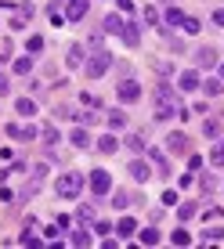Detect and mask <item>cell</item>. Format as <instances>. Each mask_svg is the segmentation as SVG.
I'll use <instances>...</instances> for the list:
<instances>
[{
    "label": "cell",
    "instance_id": "obj_8",
    "mask_svg": "<svg viewBox=\"0 0 224 249\" xmlns=\"http://www.w3.org/2000/svg\"><path fill=\"white\" fill-rule=\"evenodd\" d=\"M203 80H199V69H188V72L177 76V90H199Z\"/></svg>",
    "mask_w": 224,
    "mask_h": 249
},
{
    "label": "cell",
    "instance_id": "obj_16",
    "mask_svg": "<svg viewBox=\"0 0 224 249\" xmlns=\"http://www.w3.org/2000/svg\"><path fill=\"white\" fill-rule=\"evenodd\" d=\"M163 22H167V29H177V25H185V11H181V7H167V11H163Z\"/></svg>",
    "mask_w": 224,
    "mask_h": 249
},
{
    "label": "cell",
    "instance_id": "obj_23",
    "mask_svg": "<svg viewBox=\"0 0 224 249\" xmlns=\"http://www.w3.org/2000/svg\"><path fill=\"white\" fill-rule=\"evenodd\" d=\"M137 235H141V242H145V246H159V242H163L159 228H145V231H137Z\"/></svg>",
    "mask_w": 224,
    "mask_h": 249
},
{
    "label": "cell",
    "instance_id": "obj_18",
    "mask_svg": "<svg viewBox=\"0 0 224 249\" xmlns=\"http://www.w3.org/2000/svg\"><path fill=\"white\" fill-rule=\"evenodd\" d=\"M83 58H87V47L73 44V47H69V58H65V62H69V69H80V65H83Z\"/></svg>",
    "mask_w": 224,
    "mask_h": 249
},
{
    "label": "cell",
    "instance_id": "obj_45",
    "mask_svg": "<svg viewBox=\"0 0 224 249\" xmlns=\"http://www.w3.org/2000/svg\"><path fill=\"white\" fill-rule=\"evenodd\" d=\"M163 202H167V206H177V192H170V188H167V192H163Z\"/></svg>",
    "mask_w": 224,
    "mask_h": 249
},
{
    "label": "cell",
    "instance_id": "obj_17",
    "mask_svg": "<svg viewBox=\"0 0 224 249\" xmlns=\"http://www.w3.org/2000/svg\"><path fill=\"white\" fill-rule=\"evenodd\" d=\"M105 123H109V130H112V134H116V130H123V126H127V112H123V108H112Z\"/></svg>",
    "mask_w": 224,
    "mask_h": 249
},
{
    "label": "cell",
    "instance_id": "obj_44",
    "mask_svg": "<svg viewBox=\"0 0 224 249\" xmlns=\"http://www.w3.org/2000/svg\"><path fill=\"white\" fill-rule=\"evenodd\" d=\"M7 54H11V40H0V62H7Z\"/></svg>",
    "mask_w": 224,
    "mask_h": 249
},
{
    "label": "cell",
    "instance_id": "obj_37",
    "mask_svg": "<svg viewBox=\"0 0 224 249\" xmlns=\"http://www.w3.org/2000/svg\"><path fill=\"white\" fill-rule=\"evenodd\" d=\"M33 112H37V105L29 98H19V116H33Z\"/></svg>",
    "mask_w": 224,
    "mask_h": 249
},
{
    "label": "cell",
    "instance_id": "obj_42",
    "mask_svg": "<svg viewBox=\"0 0 224 249\" xmlns=\"http://www.w3.org/2000/svg\"><path fill=\"white\" fill-rule=\"evenodd\" d=\"M19 242H22V246H29V249H33V246H44V242H40V238H37V235H25V231H22V235H19Z\"/></svg>",
    "mask_w": 224,
    "mask_h": 249
},
{
    "label": "cell",
    "instance_id": "obj_24",
    "mask_svg": "<svg viewBox=\"0 0 224 249\" xmlns=\"http://www.w3.org/2000/svg\"><path fill=\"white\" fill-rule=\"evenodd\" d=\"M213 188H217V177H213V174H203V170H199V192L210 195Z\"/></svg>",
    "mask_w": 224,
    "mask_h": 249
},
{
    "label": "cell",
    "instance_id": "obj_1",
    "mask_svg": "<svg viewBox=\"0 0 224 249\" xmlns=\"http://www.w3.org/2000/svg\"><path fill=\"white\" fill-rule=\"evenodd\" d=\"M152 112H156V119L185 116V105H181V98L170 90V83H159L156 87V94H152Z\"/></svg>",
    "mask_w": 224,
    "mask_h": 249
},
{
    "label": "cell",
    "instance_id": "obj_33",
    "mask_svg": "<svg viewBox=\"0 0 224 249\" xmlns=\"http://www.w3.org/2000/svg\"><path fill=\"white\" fill-rule=\"evenodd\" d=\"M203 238H206V242H221V238H224V228H206Z\"/></svg>",
    "mask_w": 224,
    "mask_h": 249
},
{
    "label": "cell",
    "instance_id": "obj_50",
    "mask_svg": "<svg viewBox=\"0 0 224 249\" xmlns=\"http://www.w3.org/2000/svg\"><path fill=\"white\" fill-rule=\"evenodd\" d=\"M213 22H217L221 29H224V7H221V11H213Z\"/></svg>",
    "mask_w": 224,
    "mask_h": 249
},
{
    "label": "cell",
    "instance_id": "obj_29",
    "mask_svg": "<svg viewBox=\"0 0 224 249\" xmlns=\"http://www.w3.org/2000/svg\"><path fill=\"white\" fill-rule=\"evenodd\" d=\"M112 206H116V210H127V206H131V195L116 188V192H112Z\"/></svg>",
    "mask_w": 224,
    "mask_h": 249
},
{
    "label": "cell",
    "instance_id": "obj_20",
    "mask_svg": "<svg viewBox=\"0 0 224 249\" xmlns=\"http://www.w3.org/2000/svg\"><path fill=\"white\" fill-rule=\"evenodd\" d=\"M94 238H91V231H87V224H80V231H73L69 235V246H91Z\"/></svg>",
    "mask_w": 224,
    "mask_h": 249
},
{
    "label": "cell",
    "instance_id": "obj_15",
    "mask_svg": "<svg viewBox=\"0 0 224 249\" xmlns=\"http://www.w3.org/2000/svg\"><path fill=\"white\" fill-rule=\"evenodd\" d=\"M33 18V7L29 4H19L15 7V18H11V29H25V22Z\"/></svg>",
    "mask_w": 224,
    "mask_h": 249
},
{
    "label": "cell",
    "instance_id": "obj_22",
    "mask_svg": "<svg viewBox=\"0 0 224 249\" xmlns=\"http://www.w3.org/2000/svg\"><path fill=\"white\" fill-rule=\"evenodd\" d=\"M69 141H73L76 148H91V144H94V141H91V134L83 130V126H80V130H73V134H69Z\"/></svg>",
    "mask_w": 224,
    "mask_h": 249
},
{
    "label": "cell",
    "instance_id": "obj_28",
    "mask_svg": "<svg viewBox=\"0 0 224 249\" xmlns=\"http://www.w3.org/2000/svg\"><path fill=\"white\" fill-rule=\"evenodd\" d=\"M76 224H94V210L91 206H80V210H76Z\"/></svg>",
    "mask_w": 224,
    "mask_h": 249
},
{
    "label": "cell",
    "instance_id": "obj_32",
    "mask_svg": "<svg viewBox=\"0 0 224 249\" xmlns=\"http://www.w3.org/2000/svg\"><path fill=\"white\" fill-rule=\"evenodd\" d=\"M25 51H29V54H40V51H44V36H29L25 40Z\"/></svg>",
    "mask_w": 224,
    "mask_h": 249
},
{
    "label": "cell",
    "instance_id": "obj_38",
    "mask_svg": "<svg viewBox=\"0 0 224 249\" xmlns=\"http://www.w3.org/2000/svg\"><path fill=\"white\" fill-rule=\"evenodd\" d=\"M44 141H47V144H58V141H62V134H58V126H44Z\"/></svg>",
    "mask_w": 224,
    "mask_h": 249
},
{
    "label": "cell",
    "instance_id": "obj_26",
    "mask_svg": "<svg viewBox=\"0 0 224 249\" xmlns=\"http://www.w3.org/2000/svg\"><path fill=\"white\" fill-rule=\"evenodd\" d=\"M195 213H199V206H195V202H181V206H177V217H181V220H192Z\"/></svg>",
    "mask_w": 224,
    "mask_h": 249
},
{
    "label": "cell",
    "instance_id": "obj_12",
    "mask_svg": "<svg viewBox=\"0 0 224 249\" xmlns=\"http://www.w3.org/2000/svg\"><path fill=\"white\" fill-rule=\"evenodd\" d=\"M112 231H116V238H134V235H137V220H134V217H123Z\"/></svg>",
    "mask_w": 224,
    "mask_h": 249
},
{
    "label": "cell",
    "instance_id": "obj_7",
    "mask_svg": "<svg viewBox=\"0 0 224 249\" xmlns=\"http://www.w3.org/2000/svg\"><path fill=\"white\" fill-rule=\"evenodd\" d=\"M87 11H91V0H69V4H65V18L69 22H80Z\"/></svg>",
    "mask_w": 224,
    "mask_h": 249
},
{
    "label": "cell",
    "instance_id": "obj_36",
    "mask_svg": "<svg viewBox=\"0 0 224 249\" xmlns=\"http://www.w3.org/2000/svg\"><path fill=\"white\" fill-rule=\"evenodd\" d=\"M15 72H19V76L33 72V58H19V62H15Z\"/></svg>",
    "mask_w": 224,
    "mask_h": 249
},
{
    "label": "cell",
    "instance_id": "obj_25",
    "mask_svg": "<svg viewBox=\"0 0 224 249\" xmlns=\"http://www.w3.org/2000/svg\"><path fill=\"white\" fill-rule=\"evenodd\" d=\"M221 130H224L221 119H206V123H203V134H206V137H221Z\"/></svg>",
    "mask_w": 224,
    "mask_h": 249
},
{
    "label": "cell",
    "instance_id": "obj_14",
    "mask_svg": "<svg viewBox=\"0 0 224 249\" xmlns=\"http://www.w3.org/2000/svg\"><path fill=\"white\" fill-rule=\"evenodd\" d=\"M167 152H170V156L188 152V137H185V134H170V137H167Z\"/></svg>",
    "mask_w": 224,
    "mask_h": 249
},
{
    "label": "cell",
    "instance_id": "obj_6",
    "mask_svg": "<svg viewBox=\"0 0 224 249\" xmlns=\"http://www.w3.org/2000/svg\"><path fill=\"white\" fill-rule=\"evenodd\" d=\"M40 130L33 123H25V126H19V123H7V137H15V141H33Z\"/></svg>",
    "mask_w": 224,
    "mask_h": 249
},
{
    "label": "cell",
    "instance_id": "obj_31",
    "mask_svg": "<svg viewBox=\"0 0 224 249\" xmlns=\"http://www.w3.org/2000/svg\"><path fill=\"white\" fill-rule=\"evenodd\" d=\"M76 119H80V123H83V126H91V123H98V119H101V116H98V112H94V108H80V116H76Z\"/></svg>",
    "mask_w": 224,
    "mask_h": 249
},
{
    "label": "cell",
    "instance_id": "obj_4",
    "mask_svg": "<svg viewBox=\"0 0 224 249\" xmlns=\"http://www.w3.org/2000/svg\"><path fill=\"white\" fill-rule=\"evenodd\" d=\"M87 181H91V192L98 195V199L112 192V177H109V170H91V177H87Z\"/></svg>",
    "mask_w": 224,
    "mask_h": 249
},
{
    "label": "cell",
    "instance_id": "obj_48",
    "mask_svg": "<svg viewBox=\"0 0 224 249\" xmlns=\"http://www.w3.org/2000/svg\"><path fill=\"white\" fill-rule=\"evenodd\" d=\"M7 90H11V80H7V76H4V72H0V98H4V94H7Z\"/></svg>",
    "mask_w": 224,
    "mask_h": 249
},
{
    "label": "cell",
    "instance_id": "obj_21",
    "mask_svg": "<svg viewBox=\"0 0 224 249\" xmlns=\"http://www.w3.org/2000/svg\"><path fill=\"white\" fill-rule=\"evenodd\" d=\"M123 18H119V15H109V18H105V25H101V29H105L109 33V36H119V33H123Z\"/></svg>",
    "mask_w": 224,
    "mask_h": 249
},
{
    "label": "cell",
    "instance_id": "obj_11",
    "mask_svg": "<svg viewBox=\"0 0 224 249\" xmlns=\"http://www.w3.org/2000/svg\"><path fill=\"white\" fill-rule=\"evenodd\" d=\"M145 152H149V159L156 162L159 174H163V177H170V159H167V152H159V148H145Z\"/></svg>",
    "mask_w": 224,
    "mask_h": 249
},
{
    "label": "cell",
    "instance_id": "obj_46",
    "mask_svg": "<svg viewBox=\"0 0 224 249\" xmlns=\"http://www.w3.org/2000/svg\"><path fill=\"white\" fill-rule=\"evenodd\" d=\"M94 231H98V235H109L112 224H109V220H98V224H94Z\"/></svg>",
    "mask_w": 224,
    "mask_h": 249
},
{
    "label": "cell",
    "instance_id": "obj_30",
    "mask_svg": "<svg viewBox=\"0 0 224 249\" xmlns=\"http://www.w3.org/2000/svg\"><path fill=\"white\" fill-rule=\"evenodd\" d=\"M127 144H131V148L137 152V156H141V152L149 148V144H145V134H131V137H127Z\"/></svg>",
    "mask_w": 224,
    "mask_h": 249
},
{
    "label": "cell",
    "instance_id": "obj_51",
    "mask_svg": "<svg viewBox=\"0 0 224 249\" xmlns=\"http://www.w3.org/2000/svg\"><path fill=\"white\" fill-rule=\"evenodd\" d=\"M221 80H224V65H221Z\"/></svg>",
    "mask_w": 224,
    "mask_h": 249
},
{
    "label": "cell",
    "instance_id": "obj_41",
    "mask_svg": "<svg viewBox=\"0 0 224 249\" xmlns=\"http://www.w3.org/2000/svg\"><path fill=\"white\" fill-rule=\"evenodd\" d=\"M152 69H156V72H163V76H167V72H170V76H174V62H170V65H167V62H159V58H156V62H152Z\"/></svg>",
    "mask_w": 224,
    "mask_h": 249
},
{
    "label": "cell",
    "instance_id": "obj_47",
    "mask_svg": "<svg viewBox=\"0 0 224 249\" xmlns=\"http://www.w3.org/2000/svg\"><path fill=\"white\" fill-rule=\"evenodd\" d=\"M188 166H192V170H203L206 159H203V156H192V159H188Z\"/></svg>",
    "mask_w": 224,
    "mask_h": 249
},
{
    "label": "cell",
    "instance_id": "obj_3",
    "mask_svg": "<svg viewBox=\"0 0 224 249\" xmlns=\"http://www.w3.org/2000/svg\"><path fill=\"white\" fill-rule=\"evenodd\" d=\"M80 192H83V174H62V177H55V195H62V199H76Z\"/></svg>",
    "mask_w": 224,
    "mask_h": 249
},
{
    "label": "cell",
    "instance_id": "obj_39",
    "mask_svg": "<svg viewBox=\"0 0 224 249\" xmlns=\"http://www.w3.org/2000/svg\"><path fill=\"white\" fill-rule=\"evenodd\" d=\"M203 90H206V94H221L224 83H221V80H203Z\"/></svg>",
    "mask_w": 224,
    "mask_h": 249
},
{
    "label": "cell",
    "instance_id": "obj_43",
    "mask_svg": "<svg viewBox=\"0 0 224 249\" xmlns=\"http://www.w3.org/2000/svg\"><path fill=\"white\" fill-rule=\"evenodd\" d=\"M141 15H145V22H149V25H156V22H159V11H156V7H145Z\"/></svg>",
    "mask_w": 224,
    "mask_h": 249
},
{
    "label": "cell",
    "instance_id": "obj_2",
    "mask_svg": "<svg viewBox=\"0 0 224 249\" xmlns=\"http://www.w3.org/2000/svg\"><path fill=\"white\" fill-rule=\"evenodd\" d=\"M109 65H112V54H109L105 47H98V51H87V58H83V72H87L91 80L105 76V72H109Z\"/></svg>",
    "mask_w": 224,
    "mask_h": 249
},
{
    "label": "cell",
    "instance_id": "obj_5",
    "mask_svg": "<svg viewBox=\"0 0 224 249\" xmlns=\"http://www.w3.org/2000/svg\"><path fill=\"white\" fill-rule=\"evenodd\" d=\"M116 94H119V101H123V105L141 101V83H137V80H123V83L116 87Z\"/></svg>",
    "mask_w": 224,
    "mask_h": 249
},
{
    "label": "cell",
    "instance_id": "obj_13",
    "mask_svg": "<svg viewBox=\"0 0 224 249\" xmlns=\"http://www.w3.org/2000/svg\"><path fill=\"white\" fill-rule=\"evenodd\" d=\"M127 174H131V177H134V181H141V184H145V181H149V177H152V170H149V162H141V159H134V162H131V166H127Z\"/></svg>",
    "mask_w": 224,
    "mask_h": 249
},
{
    "label": "cell",
    "instance_id": "obj_27",
    "mask_svg": "<svg viewBox=\"0 0 224 249\" xmlns=\"http://www.w3.org/2000/svg\"><path fill=\"white\" fill-rule=\"evenodd\" d=\"M170 242L174 246H192V235H188L185 228H177V231H170Z\"/></svg>",
    "mask_w": 224,
    "mask_h": 249
},
{
    "label": "cell",
    "instance_id": "obj_35",
    "mask_svg": "<svg viewBox=\"0 0 224 249\" xmlns=\"http://www.w3.org/2000/svg\"><path fill=\"white\" fill-rule=\"evenodd\" d=\"M163 40L170 44V51H185V40H181V36H170V29L163 33Z\"/></svg>",
    "mask_w": 224,
    "mask_h": 249
},
{
    "label": "cell",
    "instance_id": "obj_10",
    "mask_svg": "<svg viewBox=\"0 0 224 249\" xmlns=\"http://www.w3.org/2000/svg\"><path fill=\"white\" fill-rule=\"evenodd\" d=\"M119 40H123L127 47H137V44H141V25H137V22H127L123 33H119Z\"/></svg>",
    "mask_w": 224,
    "mask_h": 249
},
{
    "label": "cell",
    "instance_id": "obj_9",
    "mask_svg": "<svg viewBox=\"0 0 224 249\" xmlns=\"http://www.w3.org/2000/svg\"><path fill=\"white\" fill-rule=\"evenodd\" d=\"M195 65H199V69H213V65H217V51H213V47H195Z\"/></svg>",
    "mask_w": 224,
    "mask_h": 249
},
{
    "label": "cell",
    "instance_id": "obj_19",
    "mask_svg": "<svg viewBox=\"0 0 224 249\" xmlns=\"http://www.w3.org/2000/svg\"><path fill=\"white\" fill-rule=\"evenodd\" d=\"M116 148H119V141H116V134L109 130V134L98 141V152H101V156H116Z\"/></svg>",
    "mask_w": 224,
    "mask_h": 249
},
{
    "label": "cell",
    "instance_id": "obj_34",
    "mask_svg": "<svg viewBox=\"0 0 224 249\" xmlns=\"http://www.w3.org/2000/svg\"><path fill=\"white\" fill-rule=\"evenodd\" d=\"M181 29H185V33H192V36H195V33L203 29V22H199V18H188V15H185V25H181Z\"/></svg>",
    "mask_w": 224,
    "mask_h": 249
},
{
    "label": "cell",
    "instance_id": "obj_49",
    "mask_svg": "<svg viewBox=\"0 0 224 249\" xmlns=\"http://www.w3.org/2000/svg\"><path fill=\"white\" fill-rule=\"evenodd\" d=\"M116 4H119V11H127V15L134 11V0H116Z\"/></svg>",
    "mask_w": 224,
    "mask_h": 249
},
{
    "label": "cell",
    "instance_id": "obj_40",
    "mask_svg": "<svg viewBox=\"0 0 224 249\" xmlns=\"http://www.w3.org/2000/svg\"><path fill=\"white\" fill-rule=\"evenodd\" d=\"M210 162H213V166H224V141L217 144V148H213V156H210Z\"/></svg>",
    "mask_w": 224,
    "mask_h": 249
}]
</instances>
